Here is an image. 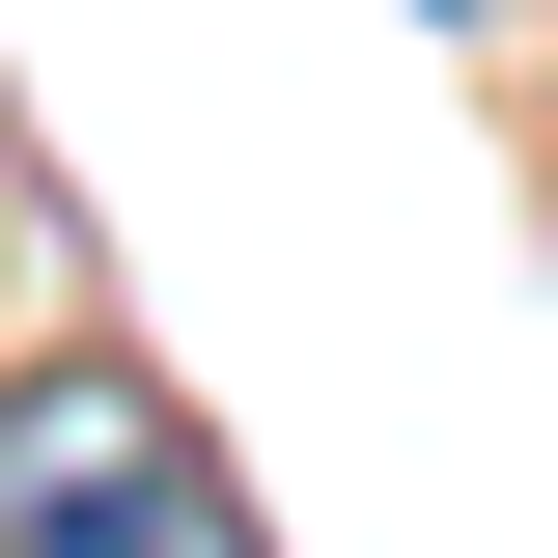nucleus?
Wrapping results in <instances>:
<instances>
[{"instance_id":"nucleus-1","label":"nucleus","mask_w":558,"mask_h":558,"mask_svg":"<svg viewBox=\"0 0 558 558\" xmlns=\"http://www.w3.org/2000/svg\"><path fill=\"white\" fill-rule=\"evenodd\" d=\"M0 558H252V531H223L196 418L140 363H28L0 391Z\"/></svg>"}]
</instances>
